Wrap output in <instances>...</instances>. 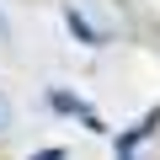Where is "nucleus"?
<instances>
[{
	"mask_svg": "<svg viewBox=\"0 0 160 160\" xmlns=\"http://www.w3.org/2000/svg\"><path fill=\"white\" fill-rule=\"evenodd\" d=\"M155 128H160V112H149V118H144L139 128H128V133L118 139V155H123V160H133V149H139V144H144V139H149Z\"/></svg>",
	"mask_w": 160,
	"mask_h": 160,
	"instance_id": "nucleus-1",
	"label": "nucleus"
},
{
	"mask_svg": "<svg viewBox=\"0 0 160 160\" xmlns=\"http://www.w3.org/2000/svg\"><path fill=\"white\" fill-rule=\"evenodd\" d=\"M32 160H64V149H38Z\"/></svg>",
	"mask_w": 160,
	"mask_h": 160,
	"instance_id": "nucleus-2",
	"label": "nucleus"
}]
</instances>
